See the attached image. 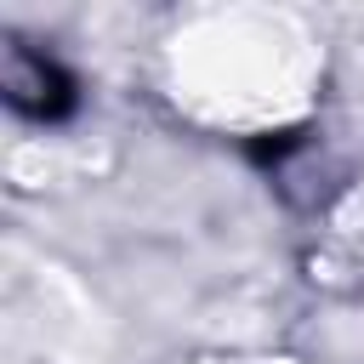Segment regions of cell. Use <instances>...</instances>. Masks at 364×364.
<instances>
[{
	"mask_svg": "<svg viewBox=\"0 0 364 364\" xmlns=\"http://www.w3.org/2000/svg\"><path fill=\"white\" fill-rule=\"evenodd\" d=\"M6 91H11V102H17V108H28V114H40V119H57V114L74 102L68 74H63L51 57H28V51H11Z\"/></svg>",
	"mask_w": 364,
	"mask_h": 364,
	"instance_id": "cell-1",
	"label": "cell"
}]
</instances>
